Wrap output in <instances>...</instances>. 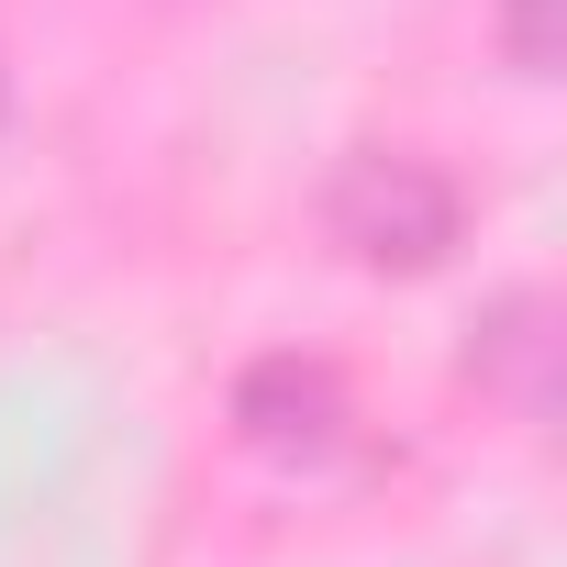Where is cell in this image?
I'll list each match as a JSON object with an SVG mask.
<instances>
[{"label": "cell", "mask_w": 567, "mask_h": 567, "mask_svg": "<svg viewBox=\"0 0 567 567\" xmlns=\"http://www.w3.org/2000/svg\"><path fill=\"white\" fill-rule=\"evenodd\" d=\"M323 212H334V245H357L368 267H434L456 245V189L423 156H357Z\"/></svg>", "instance_id": "6da1fadb"}, {"label": "cell", "mask_w": 567, "mask_h": 567, "mask_svg": "<svg viewBox=\"0 0 567 567\" xmlns=\"http://www.w3.org/2000/svg\"><path fill=\"white\" fill-rule=\"evenodd\" d=\"M234 434L278 467H312V456L346 445V379L323 357H256L234 379Z\"/></svg>", "instance_id": "7a4b0ae2"}, {"label": "cell", "mask_w": 567, "mask_h": 567, "mask_svg": "<svg viewBox=\"0 0 567 567\" xmlns=\"http://www.w3.org/2000/svg\"><path fill=\"white\" fill-rule=\"evenodd\" d=\"M545 357H556V334H545V301H534V290H512V301L489 312V334H478V357H467V368H478L489 390H512L523 412H545Z\"/></svg>", "instance_id": "3957f363"}, {"label": "cell", "mask_w": 567, "mask_h": 567, "mask_svg": "<svg viewBox=\"0 0 567 567\" xmlns=\"http://www.w3.org/2000/svg\"><path fill=\"white\" fill-rule=\"evenodd\" d=\"M501 45H512L523 79H545V68H556V0H512V12H501Z\"/></svg>", "instance_id": "277c9868"}]
</instances>
